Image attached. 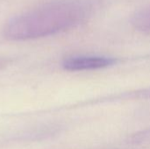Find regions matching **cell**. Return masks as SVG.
Returning a JSON list of instances; mask_svg holds the SVG:
<instances>
[{
    "label": "cell",
    "mask_w": 150,
    "mask_h": 149,
    "mask_svg": "<svg viewBox=\"0 0 150 149\" xmlns=\"http://www.w3.org/2000/svg\"><path fill=\"white\" fill-rule=\"evenodd\" d=\"M129 141L132 144L141 145L150 142V128L142 130L131 135L129 138Z\"/></svg>",
    "instance_id": "cell-4"
},
{
    "label": "cell",
    "mask_w": 150,
    "mask_h": 149,
    "mask_svg": "<svg viewBox=\"0 0 150 149\" xmlns=\"http://www.w3.org/2000/svg\"><path fill=\"white\" fill-rule=\"evenodd\" d=\"M117 59L100 55H78L71 56L65 59L62 62V67L69 71H83L95 70L105 68L114 65Z\"/></svg>",
    "instance_id": "cell-2"
},
{
    "label": "cell",
    "mask_w": 150,
    "mask_h": 149,
    "mask_svg": "<svg viewBox=\"0 0 150 149\" xmlns=\"http://www.w3.org/2000/svg\"><path fill=\"white\" fill-rule=\"evenodd\" d=\"M132 24L137 30L142 32L150 31V5L134 15Z\"/></svg>",
    "instance_id": "cell-3"
},
{
    "label": "cell",
    "mask_w": 150,
    "mask_h": 149,
    "mask_svg": "<svg viewBox=\"0 0 150 149\" xmlns=\"http://www.w3.org/2000/svg\"><path fill=\"white\" fill-rule=\"evenodd\" d=\"M93 7L90 0H54L11 18L4 35L11 40L53 35L81 24L91 15Z\"/></svg>",
    "instance_id": "cell-1"
}]
</instances>
